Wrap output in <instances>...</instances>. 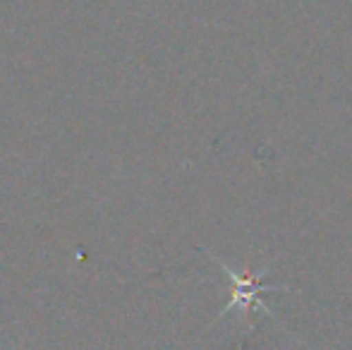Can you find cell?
<instances>
[{"label":"cell","mask_w":352,"mask_h":350,"mask_svg":"<svg viewBox=\"0 0 352 350\" xmlns=\"http://www.w3.org/2000/svg\"><path fill=\"white\" fill-rule=\"evenodd\" d=\"M213 262L221 264V269L226 271V274L230 276V281H232V300L228 303V307L223 309L221 317H228V314H230L235 307L242 309V312H245V317H250L252 309H261L266 317H274V312H271V309L261 303V293H264V290H290V285L266 283L264 274L269 269L259 271V274H252V271H242V274H240V271H235L232 266H228L223 259L213 257Z\"/></svg>","instance_id":"6da1fadb"}]
</instances>
